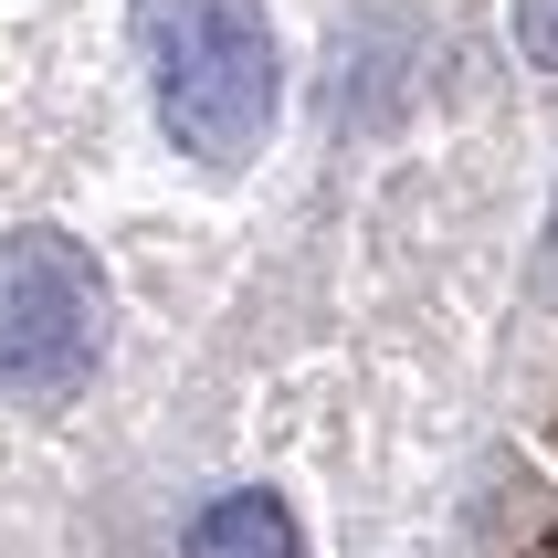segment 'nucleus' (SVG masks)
<instances>
[{"instance_id":"1","label":"nucleus","mask_w":558,"mask_h":558,"mask_svg":"<svg viewBox=\"0 0 558 558\" xmlns=\"http://www.w3.org/2000/svg\"><path fill=\"white\" fill-rule=\"evenodd\" d=\"M137 63H148V106L158 137L190 169H253L284 126V43L264 0H137L126 11Z\"/></svg>"},{"instance_id":"2","label":"nucleus","mask_w":558,"mask_h":558,"mask_svg":"<svg viewBox=\"0 0 558 558\" xmlns=\"http://www.w3.org/2000/svg\"><path fill=\"white\" fill-rule=\"evenodd\" d=\"M106 369V264L63 221L0 232V401L74 411Z\"/></svg>"},{"instance_id":"3","label":"nucleus","mask_w":558,"mask_h":558,"mask_svg":"<svg viewBox=\"0 0 558 558\" xmlns=\"http://www.w3.org/2000/svg\"><path fill=\"white\" fill-rule=\"evenodd\" d=\"M190 558H306V527H295V506L264 496V485H232L190 517Z\"/></svg>"},{"instance_id":"4","label":"nucleus","mask_w":558,"mask_h":558,"mask_svg":"<svg viewBox=\"0 0 558 558\" xmlns=\"http://www.w3.org/2000/svg\"><path fill=\"white\" fill-rule=\"evenodd\" d=\"M506 22H517V53L537 74H558V0H506Z\"/></svg>"},{"instance_id":"5","label":"nucleus","mask_w":558,"mask_h":558,"mask_svg":"<svg viewBox=\"0 0 558 558\" xmlns=\"http://www.w3.org/2000/svg\"><path fill=\"white\" fill-rule=\"evenodd\" d=\"M548 284H558V221H548Z\"/></svg>"}]
</instances>
